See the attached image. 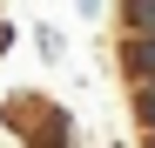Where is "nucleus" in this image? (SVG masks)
Instances as JSON below:
<instances>
[{"label":"nucleus","mask_w":155,"mask_h":148,"mask_svg":"<svg viewBox=\"0 0 155 148\" xmlns=\"http://www.w3.org/2000/svg\"><path fill=\"white\" fill-rule=\"evenodd\" d=\"M7 121H27V135H20V148H74V114L41 101V94H20V101H7Z\"/></svg>","instance_id":"1"},{"label":"nucleus","mask_w":155,"mask_h":148,"mask_svg":"<svg viewBox=\"0 0 155 148\" xmlns=\"http://www.w3.org/2000/svg\"><path fill=\"white\" fill-rule=\"evenodd\" d=\"M115 61H121V81H128V88H135V81H155V40H135V34H121Z\"/></svg>","instance_id":"2"},{"label":"nucleus","mask_w":155,"mask_h":148,"mask_svg":"<svg viewBox=\"0 0 155 148\" xmlns=\"http://www.w3.org/2000/svg\"><path fill=\"white\" fill-rule=\"evenodd\" d=\"M121 34L155 40V0H121Z\"/></svg>","instance_id":"3"},{"label":"nucleus","mask_w":155,"mask_h":148,"mask_svg":"<svg viewBox=\"0 0 155 148\" xmlns=\"http://www.w3.org/2000/svg\"><path fill=\"white\" fill-rule=\"evenodd\" d=\"M128 108H135V121L155 135V81H135V88H128Z\"/></svg>","instance_id":"4"},{"label":"nucleus","mask_w":155,"mask_h":148,"mask_svg":"<svg viewBox=\"0 0 155 148\" xmlns=\"http://www.w3.org/2000/svg\"><path fill=\"white\" fill-rule=\"evenodd\" d=\"M34 47H41L47 61H61V34H54V27H34Z\"/></svg>","instance_id":"5"},{"label":"nucleus","mask_w":155,"mask_h":148,"mask_svg":"<svg viewBox=\"0 0 155 148\" xmlns=\"http://www.w3.org/2000/svg\"><path fill=\"white\" fill-rule=\"evenodd\" d=\"M7 47H14V20L0 14V54H7Z\"/></svg>","instance_id":"6"},{"label":"nucleus","mask_w":155,"mask_h":148,"mask_svg":"<svg viewBox=\"0 0 155 148\" xmlns=\"http://www.w3.org/2000/svg\"><path fill=\"white\" fill-rule=\"evenodd\" d=\"M142 148H155V135H142Z\"/></svg>","instance_id":"7"}]
</instances>
